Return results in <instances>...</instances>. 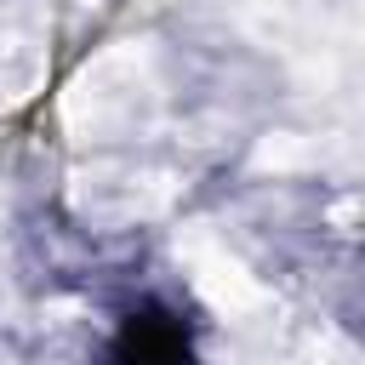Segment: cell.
<instances>
[{
  "label": "cell",
  "mask_w": 365,
  "mask_h": 365,
  "mask_svg": "<svg viewBox=\"0 0 365 365\" xmlns=\"http://www.w3.org/2000/svg\"><path fill=\"white\" fill-rule=\"evenodd\" d=\"M97 365H205V354L194 325L171 302H131L114 319Z\"/></svg>",
  "instance_id": "6da1fadb"
}]
</instances>
